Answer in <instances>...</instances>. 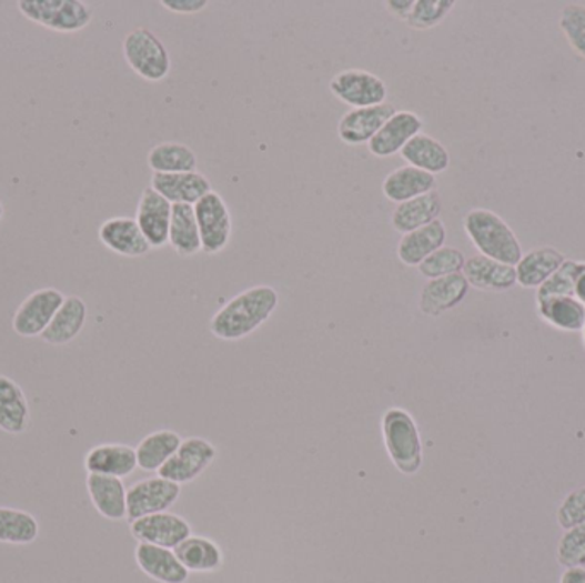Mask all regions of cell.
<instances>
[{
  "label": "cell",
  "mask_w": 585,
  "mask_h": 583,
  "mask_svg": "<svg viewBox=\"0 0 585 583\" xmlns=\"http://www.w3.org/2000/svg\"><path fill=\"white\" fill-rule=\"evenodd\" d=\"M280 303V294L271 287H254L236 294L214 313L209 329L221 341H239L268 322Z\"/></svg>",
  "instance_id": "6da1fadb"
},
{
  "label": "cell",
  "mask_w": 585,
  "mask_h": 583,
  "mask_svg": "<svg viewBox=\"0 0 585 583\" xmlns=\"http://www.w3.org/2000/svg\"><path fill=\"white\" fill-rule=\"evenodd\" d=\"M463 223L464 231L480 255L488 257L502 264L514 265V268L518 264L524 255L521 242L502 215L490 209H471L464 215Z\"/></svg>",
  "instance_id": "7a4b0ae2"
},
{
  "label": "cell",
  "mask_w": 585,
  "mask_h": 583,
  "mask_svg": "<svg viewBox=\"0 0 585 583\" xmlns=\"http://www.w3.org/2000/svg\"><path fill=\"white\" fill-rule=\"evenodd\" d=\"M18 9L31 23L64 34L90 27L94 16L81 0H19Z\"/></svg>",
  "instance_id": "3957f363"
},
{
  "label": "cell",
  "mask_w": 585,
  "mask_h": 583,
  "mask_svg": "<svg viewBox=\"0 0 585 583\" xmlns=\"http://www.w3.org/2000/svg\"><path fill=\"white\" fill-rule=\"evenodd\" d=\"M382 431L395 468L407 476L416 474L423 464V450L420 431L411 414L404 409H389L382 420Z\"/></svg>",
  "instance_id": "277c9868"
},
{
  "label": "cell",
  "mask_w": 585,
  "mask_h": 583,
  "mask_svg": "<svg viewBox=\"0 0 585 583\" xmlns=\"http://www.w3.org/2000/svg\"><path fill=\"white\" fill-rule=\"evenodd\" d=\"M122 52L129 68L144 81H163L172 71L169 50L148 28H135L131 33L125 34Z\"/></svg>",
  "instance_id": "5b68a950"
},
{
  "label": "cell",
  "mask_w": 585,
  "mask_h": 583,
  "mask_svg": "<svg viewBox=\"0 0 585 583\" xmlns=\"http://www.w3.org/2000/svg\"><path fill=\"white\" fill-rule=\"evenodd\" d=\"M199 234H201L202 252L216 255L226 249L232 240V214L220 193L211 192L194 205Z\"/></svg>",
  "instance_id": "8992f818"
},
{
  "label": "cell",
  "mask_w": 585,
  "mask_h": 583,
  "mask_svg": "<svg viewBox=\"0 0 585 583\" xmlns=\"http://www.w3.org/2000/svg\"><path fill=\"white\" fill-rule=\"evenodd\" d=\"M331 93L351 108H369L384 104L387 84L379 76L363 69H346L332 78Z\"/></svg>",
  "instance_id": "52a82bcc"
},
{
  "label": "cell",
  "mask_w": 585,
  "mask_h": 583,
  "mask_svg": "<svg viewBox=\"0 0 585 583\" xmlns=\"http://www.w3.org/2000/svg\"><path fill=\"white\" fill-rule=\"evenodd\" d=\"M64 300V293L56 288L34 291L16 310L12 331L21 338H38L47 331Z\"/></svg>",
  "instance_id": "ba28073f"
},
{
  "label": "cell",
  "mask_w": 585,
  "mask_h": 583,
  "mask_svg": "<svg viewBox=\"0 0 585 583\" xmlns=\"http://www.w3.org/2000/svg\"><path fill=\"white\" fill-rule=\"evenodd\" d=\"M216 459V449L204 439H186L163 468L158 471V476L176 484L192 483L202 472L213 464Z\"/></svg>",
  "instance_id": "9c48e42d"
},
{
  "label": "cell",
  "mask_w": 585,
  "mask_h": 583,
  "mask_svg": "<svg viewBox=\"0 0 585 583\" xmlns=\"http://www.w3.org/2000/svg\"><path fill=\"white\" fill-rule=\"evenodd\" d=\"M180 484L163 478L139 481L128 491V519L131 522L142 516L169 510L179 500Z\"/></svg>",
  "instance_id": "30bf717a"
},
{
  "label": "cell",
  "mask_w": 585,
  "mask_h": 583,
  "mask_svg": "<svg viewBox=\"0 0 585 583\" xmlns=\"http://www.w3.org/2000/svg\"><path fill=\"white\" fill-rule=\"evenodd\" d=\"M395 112L397 110L391 103L351 108L350 112L344 113L337 123V135L347 145L369 144Z\"/></svg>",
  "instance_id": "8fae6325"
},
{
  "label": "cell",
  "mask_w": 585,
  "mask_h": 583,
  "mask_svg": "<svg viewBox=\"0 0 585 583\" xmlns=\"http://www.w3.org/2000/svg\"><path fill=\"white\" fill-rule=\"evenodd\" d=\"M131 532L139 543L175 550L185 539L191 537V525L182 516L161 512L131 522Z\"/></svg>",
  "instance_id": "7c38bea8"
},
{
  "label": "cell",
  "mask_w": 585,
  "mask_h": 583,
  "mask_svg": "<svg viewBox=\"0 0 585 583\" xmlns=\"http://www.w3.org/2000/svg\"><path fill=\"white\" fill-rule=\"evenodd\" d=\"M172 208L173 204L161 198L160 193L154 192L151 187L141 193L135 221L151 249H163L164 245H169Z\"/></svg>",
  "instance_id": "4fadbf2b"
},
{
  "label": "cell",
  "mask_w": 585,
  "mask_h": 583,
  "mask_svg": "<svg viewBox=\"0 0 585 583\" xmlns=\"http://www.w3.org/2000/svg\"><path fill=\"white\" fill-rule=\"evenodd\" d=\"M98 239L117 255L129 257V259L148 255L151 250L135 218H128V215H117V218L103 221L98 230Z\"/></svg>",
  "instance_id": "5bb4252c"
},
{
  "label": "cell",
  "mask_w": 585,
  "mask_h": 583,
  "mask_svg": "<svg viewBox=\"0 0 585 583\" xmlns=\"http://www.w3.org/2000/svg\"><path fill=\"white\" fill-rule=\"evenodd\" d=\"M151 189L160 193L170 204L195 205L211 192V182L199 171L189 173H154Z\"/></svg>",
  "instance_id": "9a60e30c"
},
{
  "label": "cell",
  "mask_w": 585,
  "mask_h": 583,
  "mask_svg": "<svg viewBox=\"0 0 585 583\" xmlns=\"http://www.w3.org/2000/svg\"><path fill=\"white\" fill-rule=\"evenodd\" d=\"M422 117L413 112H395L379 134L369 142V151L381 160L394 157L403 151L404 145L414 135L422 134Z\"/></svg>",
  "instance_id": "2e32d148"
},
{
  "label": "cell",
  "mask_w": 585,
  "mask_h": 583,
  "mask_svg": "<svg viewBox=\"0 0 585 583\" xmlns=\"http://www.w3.org/2000/svg\"><path fill=\"white\" fill-rule=\"evenodd\" d=\"M470 288L463 272L432 279L420 294V310L428 316H441L455 309L467 296Z\"/></svg>",
  "instance_id": "e0dca14e"
},
{
  "label": "cell",
  "mask_w": 585,
  "mask_h": 583,
  "mask_svg": "<svg viewBox=\"0 0 585 583\" xmlns=\"http://www.w3.org/2000/svg\"><path fill=\"white\" fill-rule=\"evenodd\" d=\"M138 468V455L135 449L122 443H104L93 446L84 458V469L88 474H101V476L122 478L131 476Z\"/></svg>",
  "instance_id": "ac0fdd59"
},
{
  "label": "cell",
  "mask_w": 585,
  "mask_h": 583,
  "mask_svg": "<svg viewBox=\"0 0 585 583\" xmlns=\"http://www.w3.org/2000/svg\"><path fill=\"white\" fill-rule=\"evenodd\" d=\"M88 494L97 512L109 521L128 519V490L122 480L101 474H88Z\"/></svg>",
  "instance_id": "d6986e66"
},
{
  "label": "cell",
  "mask_w": 585,
  "mask_h": 583,
  "mask_svg": "<svg viewBox=\"0 0 585 583\" xmlns=\"http://www.w3.org/2000/svg\"><path fill=\"white\" fill-rule=\"evenodd\" d=\"M470 287L482 291H508L517 284L514 265L502 264L485 255H474L467 259L463 269Z\"/></svg>",
  "instance_id": "ffe728a7"
},
{
  "label": "cell",
  "mask_w": 585,
  "mask_h": 583,
  "mask_svg": "<svg viewBox=\"0 0 585 583\" xmlns=\"http://www.w3.org/2000/svg\"><path fill=\"white\" fill-rule=\"evenodd\" d=\"M565 261H567L565 255L555 247H537V249L529 250L515 265L518 287L524 290H537L558 271L559 265Z\"/></svg>",
  "instance_id": "44dd1931"
},
{
  "label": "cell",
  "mask_w": 585,
  "mask_h": 583,
  "mask_svg": "<svg viewBox=\"0 0 585 583\" xmlns=\"http://www.w3.org/2000/svg\"><path fill=\"white\" fill-rule=\"evenodd\" d=\"M447 240V228L441 220L433 221L420 230L403 234L397 245V257L407 268H417L433 252L442 249Z\"/></svg>",
  "instance_id": "7402d4cb"
},
{
  "label": "cell",
  "mask_w": 585,
  "mask_h": 583,
  "mask_svg": "<svg viewBox=\"0 0 585 583\" xmlns=\"http://www.w3.org/2000/svg\"><path fill=\"white\" fill-rule=\"evenodd\" d=\"M433 190H436L435 175H430L426 171L417 170L410 164L389 173L382 183L385 199L394 204H403L411 199L422 198Z\"/></svg>",
  "instance_id": "603a6c76"
},
{
  "label": "cell",
  "mask_w": 585,
  "mask_h": 583,
  "mask_svg": "<svg viewBox=\"0 0 585 583\" xmlns=\"http://www.w3.org/2000/svg\"><path fill=\"white\" fill-rule=\"evenodd\" d=\"M135 561L139 569L161 583H185L189 570L180 563L172 550L153 546V544L139 543L135 550Z\"/></svg>",
  "instance_id": "cb8c5ba5"
},
{
  "label": "cell",
  "mask_w": 585,
  "mask_h": 583,
  "mask_svg": "<svg viewBox=\"0 0 585 583\" xmlns=\"http://www.w3.org/2000/svg\"><path fill=\"white\" fill-rule=\"evenodd\" d=\"M88 306L79 296H65L49 328L40 335L50 345H65L74 341L87 325Z\"/></svg>",
  "instance_id": "d4e9b609"
},
{
  "label": "cell",
  "mask_w": 585,
  "mask_h": 583,
  "mask_svg": "<svg viewBox=\"0 0 585 583\" xmlns=\"http://www.w3.org/2000/svg\"><path fill=\"white\" fill-rule=\"evenodd\" d=\"M441 212V193L433 190V192L425 193L422 198L411 199V201L403 202V204H397V208L392 212L391 224L397 233L406 234L438 220Z\"/></svg>",
  "instance_id": "484cf974"
},
{
  "label": "cell",
  "mask_w": 585,
  "mask_h": 583,
  "mask_svg": "<svg viewBox=\"0 0 585 583\" xmlns=\"http://www.w3.org/2000/svg\"><path fill=\"white\" fill-rule=\"evenodd\" d=\"M30 424V404L18 382L0 375V430L21 435Z\"/></svg>",
  "instance_id": "4316f807"
},
{
  "label": "cell",
  "mask_w": 585,
  "mask_h": 583,
  "mask_svg": "<svg viewBox=\"0 0 585 583\" xmlns=\"http://www.w3.org/2000/svg\"><path fill=\"white\" fill-rule=\"evenodd\" d=\"M401 157L410 167L426 171L430 175L444 173L451 167V154L441 141L432 135L417 134L404 145Z\"/></svg>",
  "instance_id": "83f0119b"
},
{
  "label": "cell",
  "mask_w": 585,
  "mask_h": 583,
  "mask_svg": "<svg viewBox=\"0 0 585 583\" xmlns=\"http://www.w3.org/2000/svg\"><path fill=\"white\" fill-rule=\"evenodd\" d=\"M537 315L556 331L581 332L585 306L575 296H549L536 300Z\"/></svg>",
  "instance_id": "f1b7e54d"
},
{
  "label": "cell",
  "mask_w": 585,
  "mask_h": 583,
  "mask_svg": "<svg viewBox=\"0 0 585 583\" xmlns=\"http://www.w3.org/2000/svg\"><path fill=\"white\" fill-rule=\"evenodd\" d=\"M169 243L180 257H194L202 252L194 205L173 204Z\"/></svg>",
  "instance_id": "f546056e"
},
{
  "label": "cell",
  "mask_w": 585,
  "mask_h": 583,
  "mask_svg": "<svg viewBox=\"0 0 585 583\" xmlns=\"http://www.w3.org/2000/svg\"><path fill=\"white\" fill-rule=\"evenodd\" d=\"M180 445H182V439L175 431H154L151 435L145 436L135 449L138 468L148 472L160 471L175 455Z\"/></svg>",
  "instance_id": "4dcf8cb0"
},
{
  "label": "cell",
  "mask_w": 585,
  "mask_h": 583,
  "mask_svg": "<svg viewBox=\"0 0 585 583\" xmlns=\"http://www.w3.org/2000/svg\"><path fill=\"white\" fill-rule=\"evenodd\" d=\"M198 154L182 142H161L148 154V167L154 173H189L198 171Z\"/></svg>",
  "instance_id": "1f68e13d"
},
{
  "label": "cell",
  "mask_w": 585,
  "mask_h": 583,
  "mask_svg": "<svg viewBox=\"0 0 585 583\" xmlns=\"http://www.w3.org/2000/svg\"><path fill=\"white\" fill-rule=\"evenodd\" d=\"M173 553L189 572H214L223 561L220 547L205 537L185 539Z\"/></svg>",
  "instance_id": "d6a6232c"
},
{
  "label": "cell",
  "mask_w": 585,
  "mask_h": 583,
  "mask_svg": "<svg viewBox=\"0 0 585 583\" xmlns=\"http://www.w3.org/2000/svg\"><path fill=\"white\" fill-rule=\"evenodd\" d=\"M40 534V524L24 510L0 506V543L27 546Z\"/></svg>",
  "instance_id": "836d02e7"
},
{
  "label": "cell",
  "mask_w": 585,
  "mask_h": 583,
  "mask_svg": "<svg viewBox=\"0 0 585 583\" xmlns=\"http://www.w3.org/2000/svg\"><path fill=\"white\" fill-rule=\"evenodd\" d=\"M464 264H466V257H464L461 250L444 245L442 249L433 252L422 264L417 265V271H420L423 278L432 281V279L445 278V275L463 272Z\"/></svg>",
  "instance_id": "e575fe53"
},
{
  "label": "cell",
  "mask_w": 585,
  "mask_h": 583,
  "mask_svg": "<svg viewBox=\"0 0 585 583\" xmlns=\"http://www.w3.org/2000/svg\"><path fill=\"white\" fill-rule=\"evenodd\" d=\"M454 8V0H414V8L404 23L413 30H432L438 27Z\"/></svg>",
  "instance_id": "d590c367"
},
{
  "label": "cell",
  "mask_w": 585,
  "mask_h": 583,
  "mask_svg": "<svg viewBox=\"0 0 585 583\" xmlns=\"http://www.w3.org/2000/svg\"><path fill=\"white\" fill-rule=\"evenodd\" d=\"M582 261H565L559 265L558 271L541 284L536 291V300L549 296H574L575 281H577L578 272H581Z\"/></svg>",
  "instance_id": "8d00e7d4"
},
{
  "label": "cell",
  "mask_w": 585,
  "mask_h": 583,
  "mask_svg": "<svg viewBox=\"0 0 585 583\" xmlns=\"http://www.w3.org/2000/svg\"><path fill=\"white\" fill-rule=\"evenodd\" d=\"M558 27L572 49L585 59V6H565L559 12Z\"/></svg>",
  "instance_id": "74e56055"
},
{
  "label": "cell",
  "mask_w": 585,
  "mask_h": 583,
  "mask_svg": "<svg viewBox=\"0 0 585 583\" xmlns=\"http://www.w3.org/2000/svg\"><path fill=\"white\" fill-rule=\"evenodd\" d=\"M556 557L565 570L585 565V525L565 531L559 537Z\"/></svg>",
  "instance_id": "f35d334b"
},
{
  "label": "cell",
  "mask_w": 585,
  "mask_h": 583,
  "mask_svg": "<svg viewBox=\"0 0 585 583\" xmlns=\"http://www.w3.org/2000/svg\"><path fill=\"white\" fill-rule=\"evenodd\" d=\"M556 521L565 531L585 525V486L577 487L563 499L556 512Z\"/></svg>",
  "instance_id": "ab89813d"
},
{
  "label": "cell",
  "mask_w": 585,
  "mask_h": 583,
  "mask_svg": "<svg viewBox=\"0 0 585 583\" xmlns=\"http://www.w3.org/2000/svg\"><path fill=\"white\" fill-rule=\"evenodd\" d=\"M161 6L175 14H195L204 11L209 2L208 0H161Z\"/></svg>",
  "instance_id": "60d3db41"
},
{
  "label": "cell",
  "mask_w": 585,
  "mask_h": 583,
  "mask_svg": "<svg viewBox=\"0 0 585 583\" xmlns=\"http://www.w3.org/2000/svg\"><path fill=\"white\" fill-rule=\"evenodd\" d=\"M385 8H387L389 12H392L395 18H400L401 21H406L411 9L414 8V0H389V2H385Z\"/></svg>",
  "instance_id": "b9f144b4"
},
{
  "label": "cell",
  "mask_w": 585,
  "mask_h": 583,
  "mask_svg": "<svg viewBox=\"0 0 585 583\" xmlns=\"http://www.w3.org/2000/svg\"><path fill=\"white\" fill-rule=\"evenodd\" d=\"M559 583H585V569L577 566V569H567L563 573Z\"/></svg>",
  "instance_id": "7bdbcfd3"
},
{
  "label": "cell",
  "mask_w": 585,
  "mask_h": 583,
  "mask_svg": "<svg viewBox=\"0 0 585 583\" xmlns=\"http://www.w3.org/2000/svg\"><path fill=\"white\" fill-rule=\"evenodd\" d=\"M574 296L585 306V262L578 272L577 281H575Z\"/></svg>",
  "instance_id": "ee69618b"
},
{
  "label": "cell",
  "mask_w": 585,
  "mask_h": 583,
  "mask_svg": "<svg viewBox=\"0 0 585 583\" xmlns=\"http://www.w3.org/2000/svg\"><path fill=\"white\" fill-rule=\"evenodd\" d=\"M2 218H4V204L0 201V221H2Z\"/></svg>",
  "instance_id": "f6af8a7d"
},
{
  "label": "cell",
  "mask_w": 585,
  "mask_h": 583,
  "mask_svg": "<svg viewBox=\"0 0 585 583\" xmlns=\"http://www.w3.org/2000/svg\"><path fill=\"white\" fill-rule=\"evenodd\" d=\"M582 341H584V345H585V322H584V328H582Z\"/></svg>",
  "instance_id": "bcb514c9"
}]
</instances>
